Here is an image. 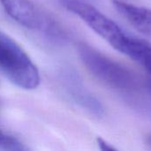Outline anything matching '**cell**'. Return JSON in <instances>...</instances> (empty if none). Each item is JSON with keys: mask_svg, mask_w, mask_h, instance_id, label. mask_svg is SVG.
Masks as SVG:
<instances>
[{"mask_svg": "<svg viewBox=\"0 0 151 151\" xmlns=\"http://www.w3.org/2000/svg\"><path fill=\"white\" fill-rule=\"evenodd\" d=\"M145 142H146V143H147L148 147L150 149V150H151V134H150L149 135H147V136H146V140H145Z\"/></svg>", "mask_w": 151, "mask_h": 151, "instance_id": "obj_10", "label": "cell"}, {"mask_svg": "<svg viewBox=\"0 0 151 151\" xmlns=\"http://www.w3.org/2000/svg\"><path fill=\"white\" fill-rule=\"evenodd\" d=\"M0 4L5 12L22 27L43 34L57 42L66 40L62 26L33 0H0Z\"/></svg>", "mask_w": 151, "mask_h": 151, "instance_id": "obj_3", "label": "cell"}, {"mask_svg": "<svg viewBox=\"0 0 151 151\" xmlns=\"http://www.w3.org/2000/svg\"><path fill=\"white\" fill-rule=\"evenodd\" d=\"M116 50L127 56L140 65L150 76V90L151 91V44L148 42L125 34L113 47Z\"/></svg>", "mask_w": 151, "mask_h": 151, "instance_id": "obj_6", "label": "cell"}, {"mask_svg": "<svg viewBox=\"0 0 151 151\" xmlns=\"http://www.w3.org/2000/svg\"><path fill=\"white\" fill-rule=\"evenodd\" d=\"M0 70L20 88L31 90L40 84L39 72L30 58L14 40L1 31Z\"/></svg>", "mask_w": 151, "mask_h": 151, "instance_id": "obj_2", "label": "cell"}, {"mask_svg": "<svg viewBox=\"0 0 151 151\" xmlns=\"http://www.w3.org/2000/svg\"><path fill=\"white\" fill-rule=\"evenodd\" d=\"M65 7L82 19L95 33L113 47L125 31L98 9L82 0H64Z\"/></svg>", "mask_w": 151, "mask_h": 151, "instance_id": "obj_4", "label": "cell"}, {"mask_svg": "<svg viewBox=\"0 0 151 151\" xmlns=\"http://www.w3.org/2000/svg\"><path fill=\"white\" fill-rule=\"evenodd\" d=\"M60 81L66 94L81 107L96 116L104 113L101 103L83 85L76 73L66 70L61 73Z\"/></svg>", "mask_w": 151, "mask_h": 151, "instance_id": "obj_5", "label": "cell"}, {"mask_svg": "<svg viewBox=\"0 0 151 151\" xmlns=\"http://www.w3.org/2000/svg\"><path fill=\"white\" fill-rule=\"evenodd\" d=\"M122 15L139 32L151 37V9L129 4L123 9Z\"/></svg>", "mask_w": 151, "mask_h": 151, "instance_id": "obj_7", "label": "cell"}, {"mask_svg": "<svg viewBox=\"0 0 151 151\" xmlns=\"http://www.w3.org/2000/svg\"><path fill=\"white\" fill-rule=\"evenodd\" d=\"M77 50L88 72L111 88L121 93L133 94L144 88V82L134 71L107 57L93 46L81 42Z\"/></svg>", "mask_w": 151, "mask_h": 151, "instance_id": "obj_1", "label": "cell"}, {"mask_svg": "<svg viewBox=\"0 0 151 151\" xmlns=\"http://www.w3.org/2000/svg\"><path fill=\"white\" fill-rule=\"evenodd\" d=\"M0 150L2 151H28L17 139L6 134L0 129Z\"/></svg>", "mask_w": 151, "mask_h": 151, "instance_id": "obj_8", "label": "cell"}, {"mask_svg": "<svg viewBox=\"0 0 151 151\" xmlns=\"http://www.w3.org/2000/svg\"><path fill=\"white\" fill-rule=\"evenodd\" d=\"M97 145L99 147L100 151H119L117 150L115 148H113L111 145H110L108 142H106L102 138H97Z\"/></svg>", "mask_w": 151, "mask_h": 151, "instance_id": "obj_9", "label": "cell"}]
</instances>
